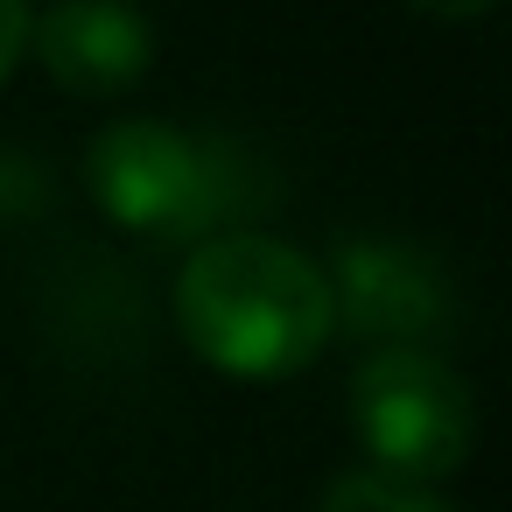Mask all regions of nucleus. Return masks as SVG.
I'll list each match as a JSON object with an SVG mask.
<instances>
[{
  "instance_id": "nucleus-2",
  "label": "nucleus",
  "mask_w": 512,
  "mask_h": 512,
  "mask_svg": "<svg viewBox=\"0 0 512 512\" xmlns=\"http://www.w3.org/2000/svg\"><path fill=\"white\" fill-rule=\"evenodd\" d=\"M85 183L99 211L141 239H211L232 211H246L239 148L162 120L106 127L85 155Z\"/></svg>"
},
{
  "instance_id": "nucleus-8",
  "label": "nucleus",
  "mask_w": 512,
  "mask_h": 512,
  "mask_svg": "<svg viewBox=\"0 0 512 512\" xmlns=\"http://www.w3.org/2000/svg\"><path fill=\"white\" fill-rule=\"evenodd\" d=\"M414 15H435V22H477L491 15V0H407Z\"/></svg>"
},
{
  "instance_id": "nucleus-5",
  "label": "nucleus",
  "mask_w": 512,
  "mask_h": 512,
  "mask_svg": "<svg viewBox=\"0 0 512 512\" xmlns=\"http://www.w3.org/2000/svg\"><path fill=\"white\" fill-rule=\"evenodd\" d=\"M29 43L78 99H120L155 64V29L134 0H57L43 22H29Z\"/></svg>"
},
{
  "instance_id": "nucleus-3",
  "label": "nucleus",
  "mask_w": 512,
  "mask_h": 512,
  "mask_svg": "<svg viewBox=\"0 0 512 512\" xmlns=\"http://www.w3.org/2000/svg\"><path fill=\"white\" fill-rule=\"evenodd\" d=\"M351 428L386 477L435 484L470 456V386L435 351H372L351 379Z\"/></svg>"
},
{
  "instance_id": "nucleus-6",
  "label": "nucleus",
  "mask_w": 512,
  "mask_h": 512,
  "mask_svg": "<svg viewBox=\"0 0 512 512\" xmlns=\"http://www.w3.org/2000/svg\"><path fill=\"white\" fill-rule=\"evenodd\" d=\"M323 512H456L442 505L428 484L414 477H386V470H351L323 491Z\"/></svg>"
},
{
  "instance_id": "nucleus-7",
  "label": "nucleus",
  "mask_w": 512,
  "mask_h": 512,
  "mask_svg": "<svg viewBox=\"0 0 512 512\" xmlns=\"http://www.w3.org/2000/svg\"><path fill=\"white\" fill-rule=\"evenodd\" d=\"M29 50V0H0V78H8Z\"/></svg>"
},
{
  "instance_id": "nucleus-1",
  "label": "nucleus",
  "mask_w": 512,
  "mask_h": 512,
  "mask_svg": "<svg viewBox=\"0 0 512 512\" xmlns=\"http://www.w3.org/2000/svg\"><path fill=\"white\" fill-rule=\"evenodd\" d=\"M183 337L204 365L239 379H281L323 358L337 330L330 274L267 239V232H211L197 239L183 281H176Z\"/></svg>"
},
{
  "instance_id": "nucleus-4",
  "label": "nucleus",
  "mask_w": 512,
  "mask_h": 512,
  "mask_svg": "<svg viewBox=\"0 0 512 512\" xmlns=\"http://www.w3.org/2000/svg\"><path fill=\"white\" fill-rule=\"evenodd\" d=\"M330 302L358 337H372V351H421L449 323L442 267L414 246H393V239L344 246L330 267Z\"/></svg>"
}]
</instances>
